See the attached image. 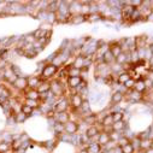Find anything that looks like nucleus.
Wrapping results in <instances>:
<instances>
[{"label":"nucleus","instance_id":"nucleus-1","mask_svg":"<svg viewBox=\"0 0 153 153\" xmlns=\"http://www.w3.org/2000/svg\"><path fill=\"white\" fill-rule=\"evenodd\" d=\"M50 86H51V88H50L51 93L57 99L64 98V97L66 98V91H68V88H66L65 81H60L58 79H53V80L50 81Z\"/></svg>","mask_w":153,"mask_h":153},{"label":"nucleus","instance_id":"nucleus-2","mask_svg":"<svg viewBox=\"0 0 153 153\" xmlns=\"http://www.w3.org/2000/svg\"><path fill=\"white\" fill-rule=\"evenodd\" d=\"M58 70H59V68L54 66L51 63H47V64L44 65V68L40 71V77L44 81H51V80L56 79V76L58 74Z\"/></svg>","mask_w":153,"mask_h":153},{"label":"nucleus","instance_id":"nucleus-3","mask_svg":"<svg viewBox=\"0 0 153 153\" xmlns=\"http://www.w3.org/2000/svg\"><path fill=\"white\" fill-rule=\"evenodd\" d=\"M52 108H53V111H54L56 113L69 111V108H70L69 99H68V98H65V97H64V98H59V99H57Z\"/></svg>","mask_w":153,"mask_h":153},{"label":"nucleus","instance_id":"nucleus-4","mask_svg":"<svg viewBox=\"0 0 153 153\" xmlns=\"http://www.w3.org/2000/svg\"><path fill=\"white\" fill-rule=\"evenodd\" d=\"M11 86L17 93H23L25 89H28V76H21V77H17L16 81Z\"/></svg>","mask_w":153,"mask_h":153},{"label":"nucleus","instance_id":"nucleus-5","mask_svg":"<svg viewBox=\"0 0 153 153\" xmlns=\"http://www.w3.org/2000/svg\"><path fill=\"white\" fill-rule=\"evenodd\" d=\"M83 100H85V99H83L79 93L71 94L70 98H69L70 110H72V111H79L80 107H81V105H82V102H83Z\"/></svg>","mask_w":153,"mask_h":153},{"label":"nucleus","instance_id":"nucleus-6","mask_svg":"<svg viewBox=\"0 0 153 153\" xmlns=\"http://www.w3.org/2000/svg\"><path fill=\"white\" fill-rule=\"evenodd\" d=\"M80 131V123L77 121H72L70 120L68 123L64 124V133L69 135H75Z\"/></svg>","mask_w":153,"mask_h":153},{"label":"nucleus","instance_id":"nucleus-7","mask_svg":"<svg viewBox=\"0 0 153 153\" xmlns=\"http://www.w3.org/2000/svg\"><path fill=\"white\" fill-rule=\"evenodd\" d=\"M81 81H82V77H81V76H77V77H66V80H65L66 88H68V89H71L72 93H76L75 89L80 86Z\"/></svg>","mask_w":153,"mask_h":153},{"label":"nucleus","instance_id":"nucleus-8","mask_svg":"<svg viewBox=\"0 0 153 153\" xmlns=\"http://www.w3.org/2000/svg\"><path fill=\"white\" fill-rule=\"evenodd\" d=\"M100 131H101V127H100V124L98 123V124H94V126H88V127L86 128V130H85V134H86V136H87L89 140H92V139H94L95 136H98V135L100 134Z\"/></svg>","mask_w":153,"mask_h":153},{"label":"nucleus","instance_id":"nucleus-9","mask_svg":"<svg viewBox=\"0 0 153 153\" xmlns=\"http://www.w3.org/2000/svg\"><path fill=\"white\" fill-rule=\"evenodd\" d=\"M3 74H4V83L12 85V83L16 81V79H17V76L13 74V71H12L10 64H9V66L3 71Z\"/></svg>","mask_w":153,"mask_h":153},{"label":"nucleus","instance_id":"nucleus-10","mask_svg":"<svg viewBox=\"0 0 153 153\" xmlns=\"http://www.w3.org/2000/svg\"><path fill=\"white\" fill-rule=\"evenodd\" d=\"M126 99V95L122 94L121 92L118 91H113L112 94H111V98H110V102H111V106H117V105H121V102Z\"/></svg>","mask_w":153,"mask_h":153},{"label":"nucleus","instance_id":"nucleus-11","mask_svg":"<svg viewBox=\"0 0 153 153\" xmlns=\"http://www.w3.org/2000/svg\"><path fill=\"white\" fill-rule=\"evenodd\" d=\"M44 80L40 77V75H31L28 76V88L30 89H37V87L40 86V83Z\"/></svg>","mask_w":153,"mask_h":153},{"label":"nucleus","instance_id":"nucleus-12","mask_svg":"<svg viewBox=\"0 0 153 153\" xmlns=\"http://www.w3.org/2000/svg\"><path fill=\"white\" fill-rule=\"evenodd\" d=\"M108 50L111 51V53H112V56L114 58L118 57L123 52L121 45L118 44V41H111V42H108Z\"/></svg>","mask_w":153,"mask_h":153},{"label":"nucleus","instance_id":"nucleus-13","mask_svg":"<svg viewBox=\"0 0 153 153\" xmlns=\"http://www.w3.org/2000/svg\"><path fill=\"white\" fill-rule=\"evenodd\" d=\"M22 94H23V98H24V99H31V100H39V101H40V93L37 92L36 89H30V88H28V89H25Z\"/></svg>","mask_w":153,"mask_h":153},{"label":"nucleus","instance_id":"nucleus-14","mask_svg":"<svg viewBox=\"0 0 153 153\" xmlns=\"http://www.w3.org/2000/svg\"><path fill=\"white\" fill-rule=\"evenodd\" d=\"M127 94H128L127 97H128L129 101H131V102H140V101L143 100V97H145V94H141V93H139V92H136L134 89L129 91Z\"/></svg>","mask_w":153,"mask_h":153},{"label":"nucleus","instance_id":"nucleus-15","mask_svg":"<svg viewBox=\"0 0 153 153\" xmlns=\"http://www.w3.org/2000/svg\"><path fill=\"white\" fill-rule=\"evenodd\" d=\"M56 122L58 123H62V124H65L68 123L71 118H70V111H65V112H59V113H56V117H54Z\"/></svg>","mask_w":153,"mask_h":153},{"label":"nucleus","instance_id":"nucleus-16","mask_svg":"<svg viewBox=\"0 0 153 153\" xmlns=\"http://www.w3.org/2000/svg\"><path fill=\"white\" fill-rule=\"evenodd\" d=\"M114 63H117L120 65H126L128 63H130V52H122L118 57H116V62Z\"/></svg>","mask_w":153,"mask_h":153},{"label":"nucleus","instance_id":"nucleus-17","mask_svg":"<svg viewBox=\"0 0 153 153\" xmlns=\"http://www.w3.org/2000/svg\"><path fill=\"white\" fill-rule=\"evenodd\" d=\"M108 142H111L108 131L101 130V131H100V134H99V137H98V143H99L101 147H105V146H106Z\"/></svg>","mask_w":153,"mask_h":153},{"label":"nucleus","instance_id":"nucleus-18","mask_svg":"<svg viewBox=\"0 0 153 153\" xmlns=\"http://www.w3.org/2000/svg\"><path fill=\"white\" fill-rule=\"evenodd\" d=\"M85 22H87V18H86V16H83V15H81V13L74 15V16H71L70 19H69V23H70V24H74V25L82 24V23H85Z\"/></svg>","mask_w":153,"mask_h":153},{"label":"nucleus","instance_id":"nucleus-19","mask_svg":"<svg viewBox=\"0 0 153 153\" xmlns=\"http://www.w3.org/2000/svg\"><path fill=\"white\" fill-rule=\"evenodd\" d=\"M86 149L88 153H102V147L98 142H89L86 146Z\"/></svg>","mask_w":153,"mask_h":153},{"label":"nucleus","instance_id":"nucleus-20","mask_svg":"<svg viewBox=\"0 0 153 153\" xmlns=\"http://www.w3.org/2000/svg\"><path fill=\"white\" fill-rule=\"evenodd\" d=\"M102 62H104L106 65H108V66L112 65L114 62H116V58L112 56V53H111L110 50H106V51L104 52V54H102Z\"/></svg>","mask_w":153,"mask_h":153},{"label":"nucleus","instance_id":"nucleus-21","mask_svg":"<svg viewBox=\"0 0 153 153\" xmlns=\"http://www.w3.org/2000/svg\"><path fill=\"white\" fill-rule=\"evenodd\" d=\"M72 66L77 68V69H83L85 68V57L83 56H76L72 58Z\"/></svg>","mask_w":153,"mask_h":153},{"label":"nucleus","instance_id":"nucleus-22","mask_svg":"<svg viewBox=\"0 0 153 153\" xmlns=\"http://www.w3.org/2000/svg\"><path fill=\"white\" fill-rule=\"evenodd\" d=\"M130 79V75H129V72L128 71H122L121 74H118L117 75V77H116V81H117V83L118 85H124L128 80Z\"/></svg>","mask_w":153,"mask_h":153},{"label":"nucleus","instance_id":"nucleus-23","mask_svg":"<svg viewBox=\"0 0 153 153\" xmlns=\"http://www.w3.org/2000/svg\"><path fill=\"white\" fill-rule=\"evenodd\" d=\"M68 68V77H77L81 76V69H77L72 65H65Z\"/></svg>","mask_w":153,"mask_h":153},{"label":"nucleus","instance_id":"nucleus-24","mask_svg":"<svg viewBox=\"0 0 153 153\" xmlns=\"http://www.w3.org/2000/svg\"><path fill=\"white\" fill-rule=\"evenodd\" d=\"M127 127H128V122H126V121H121V122H116V123H113V124H112V130L123 133V131L126 130Z\"/></svg>","mask_w":153,"mask_h":153},{"label":"nucleus","instance_id":"nucleus-25","mask_svg":"<svg viewBox=\"0 0 153 153\" xmlns=\"http://www.w3.org/2000/svg\"><path fill=\"white\" fill-rule=\"evenodd\" d=\"M134 91H136V92H139L141 94H146V92H148L147 88H146V86H145V83H143V80H139V81L135 82Z\"/></svg>","mask_w":153,"mask_h":153},{"label":"nucleus","instance_id":"nucleus-26","mask_svg":"<svg viewBox=\"0 0 153 153\" xmlns=\"http://www.w3.org/2000/svg\"><path fill=\"white\" fill-rule=\"evenodd\" d=\"M22 104H24V105H27V106H29V107H31V108H34V110H37V108H39V107H40V101H39V100H31V99H23Z\"/></svg>","mask_w":153,"mask_h":153},{"label":"nucleus","instance_id":"nucleus-27","mask_svg":"<svg viewBox=\"0 0 153 153\" xmlns=\"http://www.w3.org/2000/svg\"><path fill=\"white\" fill-rule=\"evenodd\" d=\"M152 147V139H143L140 141V152H145Z\"/></svg>","mask_w":153,"mask_h":153},{"label":"nucleus","instance_id":"nucleus-28","mask_svg":"<svg viewBox=\"0 0 153 153\" xmlns=\"http://www.w3.org/2000/svg\"><path fill=\"white\" fill-rule=\"evenodd\" d=\"M86 18H87V22H89V23H95V22L102 21L104 17H102L100 13H89L88 16H86Z\"/></svg>","mask_w":153,"mask_h":153},{"label":"nucleus","instance_id":"nucleus-29","mask_svg":"<svg viewBox=\"0 0 153 153\" xmlns=\"http://www.w3.org/2000/svg\"><path fill=\"white\" fill-rule=\"evenodd\" d=\"M50 88H51V86H50V81H42L41 83H40V86L37 87V92H39L40 94H42V93H46V92H50Z\"/></svg>","mask_w":153,"mask_h":153},{"label":"nucleus","instance_id":"nucleus-30","mask_svg":"<svg viewBox=\"0 0 153 153\" xmlns=\"http://www.w3.org/2000/svg\"><path fill=\"white\" fill-rule=\"evenodd\" d=\"M27 120H28V117L25 116L24 113H22V112L15 113V122H16L17 126H18V124H23V123H25Z\"/></svg>","mask_w":153,"mask_h":153},{"label":"nucleus","instance_id":"nucleus-31","mask_svg":"<svg viewBox=\"0 0 153 153\" xmlns=\"http://www.w3.org/2000/svg\"><path fill=\"white\" fill-rule=\"evenodd\" d=\"M34 111H35L34 108H31V107H29V106H27V105H24V104H22V106H21V112H22V113H24L28 118L33 117Z\"/></svg>","mask_w":153,"mask_h":153},{"label":"nucleus","instance_id":"nucleus-32","mask_svg":"<svg viewBox=\"0 0 153 153\" xmlns=\"http://www.w3.org/2000/svg\"><path fill=\"white\" fill-rule=\"evenodd\" d=\"M10 66H11V69H12L13 74L17 76V77H21V76H24V74H23V70H22V68H21L19 65H17V64L12 63V64H10Z\"/></svg>","mask_w":153,"mask_h":153},{"label":"nucleus","instance_id":"nucleus-33","mask_svg":"<svg viewBox=\"0 0 153 153\" xmlns=\"http://www.w3.org/2000/svg\"><path fill=\"white\" fill-rule=\"evenodd\" d=\"M130 141H131V140H130L129 137H127L126 135H122V136L120 137V140L116 142V145H117L118 147H121V148H122V147H124V146L129 145V143H130Z\"/></svg>","mask_w":153,"mask_h":153},{"label":"nucleus","instance_id":"nucleus-34","mask_svg":"<svg viewBox=\"0 0 153 153\" xmlns=\"http://www.w3.org/2000/svg\"><path fill=\"white\" fill-rule=\"evenodd\" d=\"M12 151L11 149V143L5 142V141H0V153H7Z\"/></svg>","mask_w":153,"mask_h":153},{"label":"nucleus","instance_id":"nucleus-35","mask_svg":"<svg viewBox=\"0 0 153 153\" xmlns=\"http://www.w3.org/2000/svg\"><path fill=\"white\" fill-rule=\"evenodd\" d=\"M108 134H110V140H111L112 142H117V141L120 140V137L123 135V133H120V131H114V130H111Z\"/></svg>","mask_w":153,"mask_h":153},{"label":"nucleus","instance_id":"nucleus-36","mask_svg":"<svg viewBox=\"0 0 153 153\" xmlns=\"http://www.w3.org/2000/svg\"><path fill=\"white\" fill-rule=\"evenodd\" d=\"M135 82H136V81H135L134 79H131V77H130V79H129V80H128L123 86H124V87H126V89L129 92V91L134 89V87H135Z\"/></svg>","mask_w":153,"mask_h":153},{"label":"nucleus","instance_id":"nucleus-37","mask_svg":"<svg viewBox=\"0 0 153 153\" xmlns=\"http://www.w3.org/2000/svg\"><path fill=\"white\" fill-rule=\"evenodd\" d=\"M142 3H143V0H130L129 5H131L134 9H140L142 6Z\"/></svg>","mask_w":153,"mask_h":153},{"label":"nucleus","instance_id":"nucleus-38","mask_svg":"<svg viewBox=\"0 0 153 153\" xmlns=\"http://www.w3.org/2000/svg\"><path fill=\"white\" fill-rule=\"evenodd\" d=\"M122 152H123V153H135V149H134V147L131 146V143H129V145L122 147Z\"/></svg>","mask_w":153,"mask_h":153},{"label":"nucleus","instance_id":"nucleus-39","mask_svg":"<svg viewBox=\"0 0 153 153\" xmlns=\"http://www.w3.org/2000/svg\"><path fill=\"white\" fill-rule=\"evenodd\" d=\"M9 66V62L4 58H0V71H4Z\"/></svg>","mask_w":153,"mask_h":153},{"label":"nucleus","instance_id":"nucleus-40","mask_svg":"<svg viewBox=\"0 0 153 153\" xmlns=\"http://www.w3.org/2000/svg\"><path fill=\"white\" fill-rule=\"evenodd\" d=\"M145 21H147V22H153V11L145 18Z\"/></svg>","mask_w":153,"mask_h":153},{"label":"nucleus","instance_id":"nucleus-41","mask_svg":"<svg viewBox=\"0 0 153 153\" xmlns=\"http://www.w3.org/2000/svg\"><path fill=\"white\" fill-rule=\"evenodd\" d=\"M113 153H123V152H122V148H121V147L116 146V147L113 148Z\"/></svg>","mask_w":153,"mask_h":153},{"label":"nucleus","instance_id":"nucleus-42","mask_svg":"<svg viewBox=\"0 0 153 153\" xmlns=\"http://www.w3.org/2000/svg\"><path fill=\"white\" fill-rule=\"evenodd\" d=\"M76 153H88V152H87V149H86V147H85V148H80L79 152H76Z\"/></svg>","mask_w":153,"mask_h":153},{"label":"nucleus","instance_id":"nucleus-43","mask_svg":"<svg viewBox=\"0 0 153 153\" xmlns=\"http://www.w3.org/2000/svg\"><path fill=\"white\" fill-rule=\"evenodd\" d=\"M142 153H153V147H151V148H148L147 151H145V152H142Z\"/></svg>","mask_w":153,"mask_h":153},{"label":"nucleus","instance_id":"nucleus-44","mask_svg":"<svg viewBox=\"0 0 153 153\" xmlns=\"http://www.w3.org/2000/svg\"><path fill=\"white\" fill-rule=\"evenodd\" d=\"M137 153H142V152H137Z\"/></svg>","mask_w":153,"mask_h":153},{"label":"nucleus","instance_id":"nucleus-45","mask_svg":"<svg viewBox=\"0 0 153 153\" xmlns=\"http://www.w3.org/2000/svg\"><path fill=\"white\" fill-rule=\"evenodd\" d=\"M152 89H153V86H152Z\"/></svg>","mask_w":153,"mask_h":153},{"label":"nucleus","instance_id":"nucleus-46","mask_svg":"<svg viewBox=\"0 0 153 153\" xmlns=\"http://www.w3.org/2000/svg\"><path fill=\"white\" fill-rule=\"evenodd\" d=\"M152 140H153V137H152Z\"/></svg>","mask_w":153,"mask_h":153}]
</instances>
